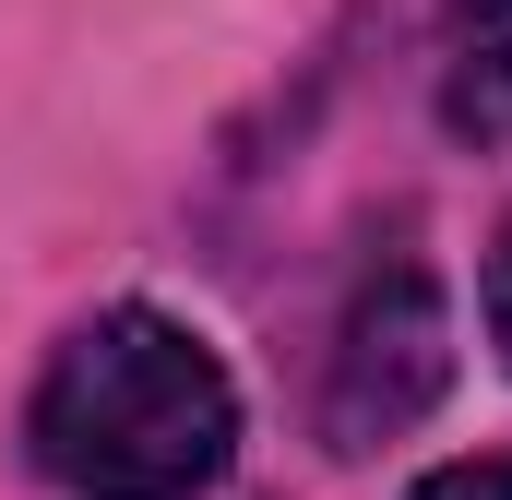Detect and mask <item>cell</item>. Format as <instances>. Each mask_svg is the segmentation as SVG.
<instances>
[{"label":"cell","instance_id":"277c9868","mask_svg":"<svg viewBox=\"0 0 512 500\" xmlns=\"http://www.w3.org/2000/svg\"><path fill=\"white\" fill-rule=\"evenodd\" d=\"M405 500H512V465H501V453H477V465H441V477H417Z\"/></svg>","mask_w":512,"mask_h":500},{"label":"cell","instance_id":"5b68a950","mask_svg":"<svg viewBox=\"0 0 512 500\" xmlns=\"http://www.w3.org/2000/svg\"><path fill=\"white\" fill-rule=\"evenodd\" d=\"M489 346H501V370H512V227L489 239Z\"/></svg>","mask_w":512,"mask_h":500},{"label":"cell","instance_id":"7a4b0ae2","mask_svg":"<svg viewBox=\"0 0 512 500\" xmlns=\"http://www.w3.org/2000/svg\"><path fill=\"white\" fill-rule=\"evenodd\" d=\"M453 370V334H441V298L429 274H382L358 310H346V346H334V441L370 453L382 429H405Z\"/></svg>","mask_w":512,"mask_h":500},{"label":"cell","instance_id":"3957f363","mask_svg":"<svg viewBox=\"0 0 512 500\" xmlns=\"http://www.w3.org/2000/svg\"><path fill=\"white\" fill-rule=\"evenodd\" d=\"M465 84L512 108V0H465Z\"/></svg>","mask_w":512,"mask_h":500},{"label":"cell","instance_id":"6da1fadb","mask_svg":"<svg viewBox=\"0 0 512 500\" xmlns=\"http://www.w3.org/2000/svg\"><path fill=\"white\" fill-rule=\"evenodd\" d=\"M24 453L72 500H203L239 453V381L167 310H96L36 381Z\"/></svg>","mask_w":512,"mask_h":500}]
</instances>
